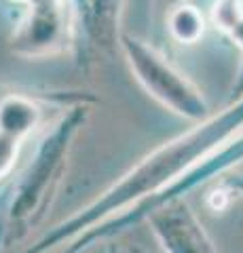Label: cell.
I'll return each mask as SVG.
<instances>
[{"label": "cell", "instance_id": "cell-9", "mask_svg": "<svg viewBox=\"0 0 243 253\" xmlns=\"http://www.w3.org/2000/svg\"><path fill=\"white\" fill-rule=\"evenodd\" d=\"M229 188H231V190H237L239 194H243V177H233V179L229 181Z\"/></svg>", "mask_w": 243, "mask_h": 253}, {"label": "cell", "instance_id": "cell-2", "mask_svg": "<svg viewBox=\"0 0 243 253\" xmlns=\"http://www.w3.org/2000/svg\"><path fill=\"white\" fill-rule=\"evenodd\" d=\"M78 125H81L78 114L61 118L55 125V129L41 141L32 163L21 175L17 190H15L9 211V219L13 226L28 228L30 221L34 224L43 215L47 203L61 179L70 146H72L70 141L78 131Z\"/></svg>", "mask_w": 243, "mask_h": 253}, {"label": "cell", "instance_id": "cell-5", "mask_svg": "<svg viewBox=\"0 0 243 253\" xmlns=\"http://www.w3.org/2000/svg\"><path fill=\"white\" fill-rule=\"evenodd\" d=\"M38 123V108L23 97H6L0 104V179L17 158L21 141Z\"/></svg>", "mask_w": 243, "mask_h": 253}, {"label": "cell", "instance_id": "cell-3", "mask_svg": "<svg viewBox=\"0 0 243 253\" xmlns=\"http://www.w3.org/2000/svg\"><path fill=\"white\" fill-rule=\"evenodd\" d=\"M123 49L138 81L154 99H159L171 112L191 121H203L207 116V101L203 99L199 89L152 46L127 38L123 42Z\"/></svg>", "mask_w": 243, "mask_h": 253}, {"label": "cell", "instance_id": "cell-6", "mask_svg": "<svg viewBox=\"0 0 243 253\" xmlns=\"http://www.w3.org/2000/svg\"><path fill=\"white\" fill-rule=\"evenodd\" d=\"M239 163H243V131L239 133L237 137H233L222 150H218V152L211 156L209 161L201 163L199 167H194L191 173H186L182 179L176 181V184L171 186L169 190H165L161 196H156L154 201L148 203L144 207V211L148 213L152 207H156V205H161L165 201H171V199H180V196L186 194L188 190L205 184V181L214 179V177H220L222 173L231 171L233 167H237Z\"/></svg>", "mask_w": 243, "mask_h": 253}, {"label": "cell", "instance_id": "cell-8", "mask_svg": "<svg viewBox=\"0 0 243 253\" xmlns=\"http://www.w3.org/2000/svg\"><path fill=\"white\" fill-rule=\"evenodd\" d=\"M243 21V0H216L214 23L222 32H231Z\"/></svg>", "mask_w": 243, "mask_h": 253}, {"label": "cell", "instance_id": "cell-7", "mask_svg": "<svg viewBox=\"0 0 243 253\" xmlns=\"http://www.w3.org/2000/svg\"><path fill=\"white\" fill-rule=\"evenodd\" d=\"M169 30L178 42L193 44L203 36V17L194 6H178L169 17Z\"/></svg>", "mask_w": 243, "mask_h": 253}, {"label": "cell", "instance_id": "cell-1", "mask_svg": "<svg viewBox=\"0 0 243 253\" xmlns=\"http://www.w3.org/2000/svg\"><path fill=\"white\" fill-rule=\"evenodd\" d=\"M243 131V97L186 131L184 135L163 144L144 156L136 167L114 181L101 196L87 205L81 213L72 215L68 221L57 226L55 232L47 234L36 243L34 249L26 253H45L47 249L55 251L66 243H74L81 232L93 230L101 221H108L116 213L144 209L148 203L169 190L176 181L182 179L201 163L209 161L218 150H222L233 137Z\"/></svg>", "mask_w": 243, "mask_h": 253}, {"label": "cell", "instance_id": "cell-4", "mask_svg": "<svg viewBox=\"0 0 243 253\" xmlns=\"http://www.w3.org/2000/svg\"><path fill=\"white\" fill-rule=\"evenodd\" d=\"M148 221L165 253H218L214 241L182 196L152 207Z\"/></svg>", "mask_w": 243, "mask_h": 253}]
</instances>
